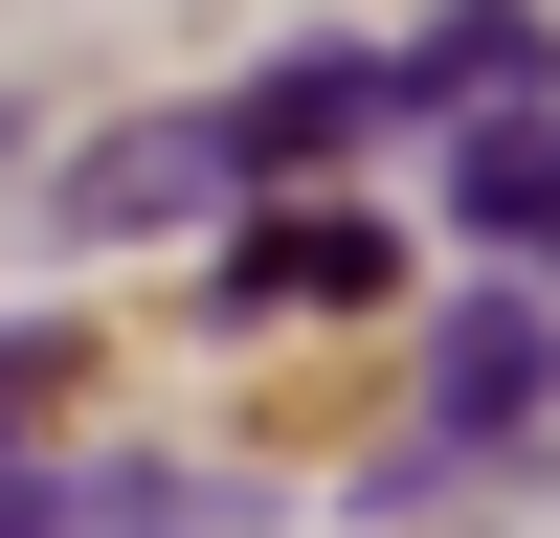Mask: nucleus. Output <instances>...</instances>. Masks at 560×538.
<instances>
[{"instance_id":"nucleus-1","label":"nucleus","mask_w":560,"mask_h":538,"mask_svg":"<svg viewBox=\"0 0 560 538\" xmlns=\"http://www.w3.org/2000/svg\"><path fill=\"white\" fill-rule=\"evenodd\" d=\"M538 382H560V337H538L516 292H471V314H448V359H427V426L493 448V426H538Z\"/></svg>"},{"instance_id":"nucleus-2","label":"nucleus","mask_w":560,"mask_h":538,"mask_svg":"<svg viewBox=\"0 0 560 538\" xmlns=\"http://www.w3.org/2000/svg\"><path fill=\"white\" fill-rule=\"evenodd\" d=\"M404 68H359V45H314V68H269V90H224V134H247V179H292V157H337L359 113H382Z\"/></svg>"},{"instance_id":"nucleus-3","label":"nucleus","mask_w":560,"mask_h":538,"mask_svg":"<svg viewBox=\"0 0 560 538\" xmlns=\"http://www.w3.org/2000/svg\"><path fill=\"white\" fill-rule=\"evenodd\" d=\"M224 179H247V134L179 113V134H113V157L68 179V224H179V202H224Z\"/></svg>"},{"instance_id":"nucleus-4","label":"nucleus","mask_w":560,"mask_h":538,"mask_svg":"<svg viewBox=\"0 0 560 538\" xmlns=\"http://www.w3.org/2000/svg\"><path fill=\"white\" fill-rule=\"evenodd\" d=\"M538 45H560L538 0H448V23L404 45V90H427V113H516V90H538Z\"/></svg>"},{"instance_id":"nucleus-5","label":"nucleus","mask_w":560,"mask_h":538,"mask_svg":"<svg viewBox=\"0 0 560 538\" xmlns=\"http://www.w3.org/2000/svg\"><path fill=\"white\" fill-rule=\"evenodd\" d=\"M224 292H247V314H337V292H382V224H337V202H314V224H247Z\"/></svg>"},{"instance_id":"nucleus-6","label":"nucleus","mask_w":560,"mask_h":538,"mask_svg":"<svg viewBox=\"0 0 560 538\" xmlns=\"http://www.w3.org/2000/svg\"><path fill=\"white\" fill-rule=\"evenodd\" d=\"M448 202H471L493 247H538V269H560V134H538V113H493L471 157H448Z\"/></svg>"},{"instance_id":"nucleus-7","label":"nucleus","mask_w":560,"mask_h":538,"mask_svg":"<svg viewBox=\"0 0 560 538\" xmlns=\"http://www.w3.org/2000/svg\"><path fill=\"white\" fill-rule=\"evenodd\" d=\"M45 382H68V337H0V426H23V404H45Z\"/></svg>"},{"instance_id":"nucleus-8","label":"nucleus","mask_w":560,"mask_h":538,"mask_svg":"<svg viewBox=\"0 0 560 538\" xmlns=\"http://www.w3.org/2000/svg\"><path fill=\"white\" fill-rule=\"evenodd\" d=\"M90 516V493H45V471H0V538H68Z\"/></svg>"}]
</instances>
